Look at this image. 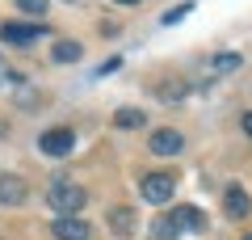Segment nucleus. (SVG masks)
I'll return each instance as SVG.
<instances>
[{
    "label": "nucleus",
    "mask_w": 252,
    "mask_h": 240,
    "mask_svg": "<svg viewBox=\"0 0 252 240\" xmlns=\"http://www.w3.org/2000/svg\"><path fill=\"white\" fill-rule=\"evenodd\" d=\"M160 97H164V101H181V97H185V89L172 80V84H164V89H160Z\"/></svg>",
    "instance_id": "nucleus-17"
},
{
    "label": "nucleus",
    "mask_w": 252,
    "mask_h": 240,
    "mask_svg": "<svg viewBox=\"0 0 252 240\" xmlns=\"http://www.w3.org/2000/svg\"><path fill=\"white\" fill-rule=\"evenodd\" d=\"M244 240H252V232H248V236H244Z\"/></svg>",
    "instance_id": "nucleus-21"
},
{
    "label": "nucleus",
    "mask_w": 252,
    "mask_h": 240,
    "mask_svg": "<svg viewBox=\"0 0 252 240\" xmlns=\"http://www.w3.org/2000/svg\"><path fill=\"white\" fill-rule=\"evenodd\" d=\"M55 240H93V228L80 219V215H59V219L51 223Z\"/></svg>",
    "instance_id": "nucleus-4"
},
{
    "label": "nucleus",
    "mask_w": 252,
    "mask_h": 240,
    "mask_svg": "<svg viewBox=\"0 0 252 240\" xmlns=\"http://www.w3.org/2000/svg\"><path fill=\"white\" fill-rule=\"evenodd\" d=\"M240 63H244L240 55H231V51H219L215 59H210V72H219V76H227V72H235Z\"/></svg>",
    "instance_id": "nucleus-13"
},
{
    "label": "nucleus",
    "mask_w": 252,
    "mask_h": 240,
    "mask_svg": "<svg viewBox=\"0 0 252 240\" xmlns=\"http://www.w3.org/2000/svg\"><path fill=\"white\" fill-rule=\"evenodd\" d=\"M118 4H135V0H118Z\"/></svg>",
    "instance_id": "nucleus-19"
},
{
    "label": "nucleus",
    "mask_w": 252,
    "mask_h": 240,
    "mask_svg": "<svg viewBox=\"0 0 252 240\" xmlns=\"http://www.w3.org/2000/svg\"><path fill=\"white\" fill-rule=\"evenodd\" d=\"M172 190H177V177H172V173H147V177H143V198L156 202V206L168 202Z\"/></svg>",
    "instance_id": "nucleus-3"
},
{
    "label": "nucleus",
    "mask_w": 252,
    "mask_h": 240,
    "mask_svg": "<svg viewBox=\"0 0 252 240\" xmlns=\"http://www.w3.org/2000/svg\"><path fill=\"white\" fill-rule=\"evenodd\" d=\"M0 139H4V122H0Z\"/></svg>",
    "instance_id": "nucleus-20"
},
{
    "label": "nucleus",
    "mask_w": 252,
    "mask_h": 240,
    "mask_svg": "<svg viewBox=\"0 0 252 240\" xmlns=\"http://www.w3.org/2000/svg\"><path fill=\"white\" fill-rule=\"evenodd\" d=\"M156 240H177V223H172V215L156 223Z\"/></svg>",
    "instance_id": "nucleus-14"
},
{
    "label": "nucleus",
    "mask_w": 252,
    "mask_h": 240,
    "mask_svg": "<svg viewBox=\"0 0 252 240\" xmlns=\"http://www.w3.org/2000/svg\"><path fill=\"white\" fill-rule=\"evenodd\" d=\"M147 148H152V156H177V152L185 148V139H181V131H172V126H160V131H152Z\"/></svg>",
    "instance_id": "nucleus-6"
},
{
    "label": "nucleus",
    "mask_w": 252,
    "mask_h": 240,
    "mask_svg": "<svg viewBox=\"0 0 252 240\" xmlns=\"http://www.w3.org/2000/svg\"><path fill=\"white\" fill-rule=\"evenodd\" d=\"M38 148H42V156L59 160V156H67V152L76 148V135L67 131V126H51V131H42V139H38Z\"/></svg>",
    "instance_id": "nucleus-2"
},
{
    "label": "nucleus",
    "mask_w": 252,
    "mask_h": 240,
    "mask_svg": "<svg viewBox=\"0 0 252 240\" xmlns=\"http://www.w3.org/2000/svg\"><path fill=\"white\" fill-rule=\"evenodd\" d=\"M172 223L185 228V232H202L206 228V215H202L198 206H177V211H172Z\"/></svg>",
    "instance_id": "nucleus-9"
},
{
    "label": "nucleus",
    "mask_w": 252,
    "mask_h": 240,
    "mask_svg": "<svg viewBox=\"0 0 252 240\" xmlns=\"http://www.w3.org/2000/svg\"><path fill=\"white\" fill-rule=\"evenodd\" d=\"M240 126H244V135H248V139H252V110H248V114L240 118Z\"/></svg>",
    "instance_id": "nucleus-18"
},
{
    "label": "nucleus",
    "mask_w": 252,
    "mask_h": 240,
    "mask_svg": "<svg viewBox=\"0 0 252 240\" xmlns=\"http://www.w3.org/2000/svg\"><path fill=\"white\" fill-rule=\"evenodd\" d=\"M109 228H114L118 236H130V232H135V211H130V206H118V211H109Z\"/></svg>",
    "instance_id": "nucleus-10"
},
{
    "label": "nucleus",
    "mask_w": 252,
    "mask_h": 240,
    "mask_svg": "<svg viewBox=\"0 0 252 240\" xmlns=\"http://www.w3.org/2000/svg\"><path fill=\"white\" fill-rule=\"evenodd\" d=\"M17 9L30 13V17H42V13H46V0H17Z\"/></svg>",
    "instance_id": "nucleus-15"
},
{
    "label": "nucleus",
    "mask_w": 252,
    "mask_h": 240,
    "mask_svg": "<svg viewBox=\"0 0 252 240\" xmlns=\"http://www.w3.org/2000/svg\"><path fill=\"white\" fill-rule=\"evenodd\" d=\"M143 122H147V114H143V110H130V106H122L114 114V126H122V131H139Z\"/></svg>",
    "instance_id": "nucleus-11"
},
{
    "label": "nucleus",
    "mask_w": 252,
    "mask_h": 240,
    "mask_svg": "<svg viewBox=\"0 0 252 240\" xmlns=\"http://www.w3.org/2000/svg\"><path fill=\"white\" fill-rule=\"evenodd\" d=\"M84 46L80 42H55V63H80Z\"/></svg>",
    "instance_id": "nucleus-12"
},
{
    "label": "nucleus",
    "mask_w": 252,
    "mask_h": 240,
    "mask_svg": "<svg viewBox=\"0 0 252 240\" xmlns=\"http://www.w3.org/2000/svg\"><path fill=\"white\" fill-rule=\"evenodd\" d=\"M189 9H193V4H177V9H172V13H164V17H160V21H164V26H177V21H181V17H185V13H189Z\"/></svg>",
    "instance_id": "nucleus-16"
},
{
    "label": "nucleus",
    "mask_w": 252,
    "mask_h": 240,
    "mask_svg": "<svg viewBox=\"0 0 252 240\" xmlns=\"http://www.w3.org/2000/svg\"><path fill=\"white\" fill-rule=\"evenodd\" d=\"M42 34H46V26H34V21H9V26H0V38L4 42H17V46L38 42Z\"/></svg>",
    "instance_id": "nucleus-5"
},
{
    "label": "nucleus",
    "mask_w": 252,
    "mask_h": 240,
    "mask_svg": "<svg viewBox=\"0 0 252 240\" xmlns=\"http://www.w3.org/2000/svg\"><path fill=\"white\" fill-rule=\"evenodd\" d=\"M0 202L4 206H21L26 202V181L13 177V173H4V177H0Z\"/></svg>",
    "instance_id": "nucleus-8"
},
{
    "label": "nucleus",
    "mask_w": 252,
    "mask_h": 240,
    "mask_svg": "<svg viewBox=\"0 0 252 240\" xmlns=\"http://www.w3.org/2000/svg\"><path fill=\"white\" fill-rule=\"evenodd\" d=\"M223 206H227V215H231V219H248V211H252V202H248V194H244V186H227Z\"/></svg>",
    "instance_id": "nucleus-7"
},
{
    "label": "nucleus",
    "mask_w": 252,
    "mask_h": 240,
    "mask_svg": "<svg viewBox=\"0 0 252 240\" xmlns=\"http://www.w3.org/2000/svg\"><path fill=\"white\" fill-rule=\"evenodd\" d=\"M46 198H51V206L59 215H76L84 202H89V194H84L80 186H67V181H55V186L46 190Z\"/></svg>",
    "instance_id": "nucleus-1"
}]
</instances>
